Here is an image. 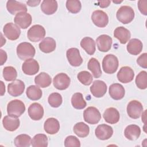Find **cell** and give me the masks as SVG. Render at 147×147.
<instances>
[{"label":"cell","instance_id":"obj_10","mask_svg":"<svg viewBox=\"0 0 147 147\" xmlns=\"http://www.w3.org/2000/svg\"><path fill=\"white\" fill-rule=\"evenodd\" d=\"M71 80L69 77L65 73H60L56 75L53 79L54 87L59 90L67 89L70 84Z\"/></svg>","mask_w":147,"mask_h":147},{"label":"cell","instance_id":"obj_41","mask_svg":"<svg viewBox=\"0 0 147 147\" xmlns=\"http://www.w3.org/2000/svg\"><path fill=\"white\" fill-rule=\"evenodd\" d=\"M66 7L70 13L76 14L80 11L82 5L78 0H68L66 2Z\"/></svg>","mask_w":147,"mask_h":147},{"label":"cell","instance_id":"obj_26","mask_svg":"<svg viewBox=\"0 0 147 147\" xmlns=\"http://www.w3.org/2000/svg\"><path fill=\"white\" fill-rule=\"evenodd\" d=\"M141 134V129L136 125H128L125 129L124 135L125 137L131 141L138 139Z\"/></svg>","mask_w":147,"mask_h":147},{"label":"cell","instance_id":"obj_31","mask_svg":"<svg viewBox=\"0 0 147 147\" xmlns=\"http://www.w3.org/2000/svg\"><path fill=\"white\" fill-rule=\"evenodd\" d=\"M34 83L41 88H46L51 85L52 79L47 73L42 72L35 77Z\"/></svg>","mask_w":147,"mask_h":147},{"label":"cell","instance_id":"obj_22","mask_svg":"<svg viewBox=\"0 0 147 147\" xmlns=\"http://www.w3.org/2000/svg\"><path fill=\"white\" fill-rule=\"evenodd\" d=\"M125 88L119 83H114L109 87V94L114 100H120L124 97Z\"/></svg>","mask_w":147,"mask_h":147},{"label":"cell","instance_id":"obj_25","mask_svg":"<svg viewBox=\"0 0 147 147\" xmlns=\"http://www.w3.org/2000/svg\"><path fill=\"white\" fill-rule=\"evenodd\" d=\"M114 36L117 38L121 44H125L130 39L131 34L127 29L123 26H119L114 30Z\"/></svg>","mask_w":147,"mask_h":147},{"label":"cell","instance_id":"obj_7","mask_svg":"<svg viewBox=\"0 0 147 147\" xmlns=\"http://www.w3.org/2000/svg\"><path fill=\"white\" fill-rule=\"evenodd\" d=\"M143 113V106L141 102L136 100H131L127 106V113L133 119H137L140 117Z\"/></svg>","mask_w":147,"mask_h":147},{"label":"cell","instance_id":"obj_18","mask_svg":"<svg viewBox=\"0 0 147 147\" xmlns=\"http://www.w3.org/2000/svg\"><path fill=\"white\" fill-rule=\"evenodd\" d=\"M96 42L98 50L100 52H106L111 49L113 40L111 37L109 35L102 34L98 37Z\"/></svg>","mask_w":147,"mask_h":147},{"label":"cell","instance_id":"obj_46","mask_svg":"<svg viewBox=\"0 0 147 147\" xmlns=\"http://www.w3.org/2000/svg\"><path fill=\"white\" fill-rule=\"evenodd\" d=\"M0 53H1V65H3V64L7 60V53L3 49H0Z\"/></svg>","mask_w":147,"mask_h":147},{"label":"cell","instance_id":"obj_2","mask_svg":"<svg viewBox=\"0 0 147 147\" xmlns=\"http://www.w3.org/2000/svg\"><path fill=\"white\" fill-rule=\"evenodd\" d=\"M118 58L113 54L106 55L102 61V68L104 72L108 74L115 73L118 67Z\"/></svg>","mask_w":147,"mask_h":147},{"label":"cell","instance_id":"obj_49","mask_svg":"<svg viewBox=\"0 0 147 147\" xmlns=\"http://www.w3.org/2000/svg\"><path fill=\"white\" fill-rule=\"evenodd\" d=\"M1 86H2V88H1V95L2 96L4 93L5 92V87L3 84V83L2 81H1Z\"/></svg>","mask_w":147,"mask_h":147},{"label":"cell","instance_id":"obj_12","mask_svg":"<svg viewBox=\"0 0 147 147\" xmlns=\"http://www.w3.org/2000/svg\"><path fill=\"white\" fill-rule=\"evenodd\" d=\"M113 134V128L106 124L98 125L95 130V134L100 140H106L111 137Z\"/></svg>","mask_w":147,"mask_h":147},{"label":"cell","instance_id":"obj_39","mask_svg":"<svg viewBox=\"0 0 147 147\" xmlns=\"http://www.w3.org/2000/svg\"><path fill=\"white\" fill-rule=\"evenodd\" d=\"M17 76L16 69L11 66L5 67L3 69V77L6 81L15 80Z\"/></svg>","mask_w":147,"mask_h":147},{"label":"cell","instance_id":"obj_20","mask_svg":"<svg viewBox=\"0 0 147 147\" xmlns=\"http://www.w3.org/2000/svg\"><path fill=\"white\" fill-rule=\"evenodd\" d=\"M28 115L34 121L41 119L44 115V109L38 103L31 104L28 108Z\"/></svg>","mask_w":147,"mask_h":147},{"label":"cell","instance_id":"obj_30","mask_svg":"<svg viewBox=\"0 0 147 147\" xmlns=\"http://www.w3.org/2000/svg\"><path fill=\"white\" fill-rule=\"evenodd\" d=\"M81 47L90 55H92L95 52V41L90 37H84L80 41Z\"/></svg>","mask_w":147,"mask_h":147},{"label":"cell","instance_id":"obj_27","mask_svg":"<svg viewBox=\"0 0 147 147\" xmlns=\"http://www.w3.org/2000/svg\"><path fill=\"white\" fill-rule=\"evenodd\" d=\"M143 44L141 40L137 38L131 39L127 45V52L133 55H137L141 53L142 50Z\"/></svg>","mask_w":147,"mask_h":147},{"label":"cell","instance_id":"obj_23","mask_svg":"<svg viewBox=\"0 0 147 147\" xmlns=\"http://www.w3.org/2000/svg\"><path fill=\"white\" fill-rule=\"evenodd\" d=\"M44 130L49 134L57 133L60 129V123L59 121L55 118H49L44 122Z\"/></svg>","mask_w":147,"mask_h":147},{"label":"cell","instance_id":"obj_33","mask_svg":"<svg viewBox=\"0 0 147 147\" xmlns=\"http://www.w3.org/2000/svg\"><path fill=\"white\" fill-rule=\"evenodd\" d=\"M26 94L29 99L32 100H37L41 98L42 92L40 87L37 86L32 85L27 88Z\"/></svg>","mask_w":147,"mask_h":147},{"label":"cell","instance_id":"obj_4","mask_svg":"<svg viewBox=\"0 0 147 147\" xmlns=\"http://www.w3.org/2000/svg\"><path fill=\"white\" fill-rule=\"evenodd\" d=\"M134 15L133 9L129 6H122L116 14L117 20L123 24L131 22L134 18Z\"/></svg>","mask_w":147,"mask_h":147},{"label":"cell","instance_id":"obj_3","mask_svg":"<svg viewBox=\"0 0 147 147\" xmlns=\"http://www.w3.org/2000/svg\"><path fill=\"white\" fill-rule=\"evenodd\" d=\"M25 111V106L22 101L14 99L10 101L7 106V112L9 115L16 118L20 117Z\"/></svg>","mask_w":147,"mask_h":147},{"label":"cell","instance_id":"obj_43","mask_svg":"<svg viewBox=\"0 0 147 147\" xmlns=\"http://www.w3.org/2000/svg\"><path fill=\"white\" fill-rule=\"evenodd\" d=\"M64 146L65 147L76 146L80 147V142L79 140L75 136H69L66 137L64 141Z\"/></svg>","mask_w":147,"mask_h":147},{"label":"cell","instance_id":"obj_37","mask_svg":"<svg viewBox=\"0 0 147 147\" xmlns=\"http://www.w3.org/2000/svg\"><path fill=\"white\" fill-rule=\"evenodd\" d=\"M17 147H29L31 144V137L25 134H21L17 136L14 141Z\"/></svg>","mask_w":147,"mask_h":147},{"label":"cell","instance_id":"obj_35","mask_svg":"<svg viewBox=\"0 0 147 147\" xmlns=\"http://www.w3.org/2000/svg\"><path fill=\"white\" fill-rule=\"evenodd\" d=\"M33 147H47L48 145L47 136L44 134H37L35 135L31 141Z\"/></svg>","mask_w":147,"mask_h":147},{"label":"cell","instance_id":"obj_11","mask_svg":"<svg viewBox=\"0 0 147 147\" xmlns=\"http://www.w3.org/2000/svg\"><path fill=\"white\" fill-rule=\"evenodd\" d=\"M66 56L69 63L72 66L78 67L83 63V59L80 55V52L79 49L76 48L68 49L67 51Z\"/></svg>","mask_w":147,"mask_h":147},{"label":"cell","instance_id":"obj_40","mask_svg":"<svg viewBox=\"0 0 147 147\" xmlns=\"http://www.w3.org/2000/svg\"><path fill=\"white\" fill-rule=\"evenodd\" d=\"M49 104L52 107H59L62 103L63 99L61 95L57 92H53L49 95L48 98Z\"/></svg>","mask_w":147,"mask_h":147},{"label":"cell","instance_id":"obj_36","mask_svg":"<svg viewBox=\"0 0 147 147\" xmlns=\"http://www.w3.org/2000/svg\"><path fill=\"white\" fill-rule=\"evenodd\" d=\"M71 104L76 109H83L86 106V102L84 100L82 93H75L71 98Z\"/></svg>","mask_w":147,"mask_h":147},{"label":"cell","instance_id":"obj_28","mask_svg":"<svg viewBox=\"0 0 147 147\" xmlns=\"http://www.w3.org/2000/svg\"><path fill=\"white\" fill-rule=\"evenodd\" d=\"M56 47V42L52 37H46L39 44L40 49L44 53H48L54 51Z\"/></svg>","mask_w":147,"mask_h":147},{"label":"cell","instance_id":"obj_8","mask_svg":"<svg viewBox=\"0 0 147 147\" xmlns=\"http://www.w3.org/2000/svg\"><path fill=\"white\" fill-rule=\"evenodd\" d=\"M3 32L4 35L10 40H16L18 39L21 34V30L16 24L9 22L5 25Z\"/></svg>","mask_w":147,"mask_h":147},{"label":"cell","instance_id":"obj_16","mask_svg":"<svg viewBox=\"0 0 147 147\" xmlns=\"http://www.w3.org/2000/svg\"><path fill=\"white\" fill-rule=\"evenodd\" d=\"M118 80L123 83H127L133 80L134 72L131 68L125 66L121 68L117 75Z\"/></svg>","mask_w":147,"mask_h":147},{"label":"cell","instance_id":"obj_42","mask_svg":"<svg viewBox=\"0 0 147 147\" xmlns=\"http://www.w3.org/2000/svg\"><path fill=\"white\" fill-rule=\"evenodd\" d=\"M77 78L79 82L85 86H89L91 84L93 80L92 75L86 71L80 72L78 74Z\"/></svg>","mask_w":147,"mask_h":147},{"label":"cell","instance_id":"obj_21","mask_svg":"<svg viewBox=\"0 0 147 147\" xmlns=\"http://www.w3.org/2000/svg\"><path fill=\"white\" fill-rule=\"evenodd\" d=\"M103 117L107 123L115 124L119 121L120 115L117 109L114 107H109L105 111Z\"/></svg>","mask_w":147,"mask_h":147},{"label":"cell","instance_id":"obj_34","mask_svg":"<svg viewBox=\"0 0 147 147\" xmlns=\"http://www.w3.org/2000/svg\"><path fill=\"white\" fill-rule=\"evenodd\" d=\"M73 130L75 134L82 138L87 137L90 133L89 126L82 122L76 123L74 126Z\"/></svg>","mask_w":147,"mask_h":147},{"label":"cell","instance_id":"obj_24","mask_svg":"<svg viewBox=\"0 0 147 147\" xmlns=\"http://www.w3.org/2000/svg\"><path fill=\"white\" fill-rule=\"evenodd\" d=\"M20 123L19 119L10 115L5 116L2 119V123L4 128L10 131L16 130L20 126Z\"/></svg>","mask_w":147,"mask_h":147},{"label":"cell","instance_id":"obj_38","mask_svg":"<svg viewBox=\"0 0 147 147\" xmlns=\"http://www.w3.org/2000/svg\"><path fill=\"white\" fill-rule=\"evenodd\" d=\"M135 82L138 88L141 90L147 87V72L145 71H141L136 76Z\"/></svg>","mask_w":147,"mask_h":147},{"label":"cell","instance_id":"obj_45","mask_svg":"<svg viewBox=\"0 0 147 147\" xmlns=\"http://www.w3.org/2000/svg\"><path fill=\"white\" fill-rule=\"evenodd\" d=\"M146 4H147V1L140 0L138 2V7L139 9V10L142 14L145 16L147 15Z\"/></svg>","mask_w":147,"mask_h":147},{"label":"cell","instance_id":"obj_5","mask_svg":"<svg viewBox=\"0 0 147 147\" xmlns=\"http://www.w3.org/2000/svg\"><path fill=\"white\" fill-rule=\"evenodd\" d=\"M45 30L40 25H34L28 30L27 36L28 39L32 42H38L44 38Z\"/></svg>","mask_w":147,"mask_h":147},{"label":"cell","instance_id":"obj_29","mask_svg":"<svg viewBox=\"0 0 147 147\" xmlns=\"http://www.w3.org/2000/svg\"><path fill=\"white\" fill-rule=\"evenodd\" d=\"M57 2L56 1L44 0L41 5V9L42 11L47 15H51L54 14L57 9Z\"/></svg>","mask_w":147,"mask_h":147},{"label":"cell","instance_id":"obj_47","mask_svg":"<svg viewBox=\"0 0 147 147\" xmlns=\"http://www.w3.org/2000/svg\"><path fill=\"white\" fill-rule=\"evenodd\" d=\"M110 1H101L98 2V5L102 8H105L108 7L110 4Z\"/></svg>","mask_w":147,"mask_h":147},{"label":"cell","instance_id":"obj_6","mask_svg":"<svg viewBox=\"0 0 147 147\" xmlns=\"http://www.w3.org/2000/svg\"><path fill=\"white\" fill-rule=\"evenodd\" d=\"M83 118L85 122L89 124L98 123L101 119L99 111L95 107H88L83 112Z\"/></svg>","mask_w":147,"mask_h":147},{"label":"cell","instance_id":"obj_13","mask_svg":"<svg viewBox=\"0 0 147 147\" xmlns=\"http://www.w3.org/2000/svg\"><path fill=\"white\" fill-rule=\"evenodd\" d=\"M14 21L18 27L25 29L31 25L32 18L29 13L21 12L16 14L14 18Z\"/></svg>","mask_w":147,"mask_h":147},{"label":"cell","instance_id":"obj_48","mask_svg":"<svg viewBox=\"0 0 147 147\" xmlns=\"http://www.w3.org/2000/svg\"><path fill=\"white\" fill-rule=\"evenodd\" d=\"M41 2L40 1H27V4L28 6H31V7H34L37 6Z\"/></svg>","mask_w":147,"mask_h":147},{"label":"cell","instance_id":"obj_17","mask_svg":"<svg viewBox=\"0 0 147 147\" xmlns=\"http://www.w3.org/2000/svg\"><path fill=\"white\" fill-rule=\"evenodd\" d=\"M90 91L94 96L101 98L107 92V85L103 81L95 80L90 87Z\"/></svg>","mask_w":147,"mask_h":147},{"label":"cell","instance_id":"obj_44","mask_svg":"<svg viewBox=\"0 0 147 147\" xmlns=\"http://www.w3.org/2000/svg\"><path fill=\"white\" fill-rule=\"evenodd\" d=\"M137 64L144 68H147V53H144L137 59Z\"/></svg>","mask_w":147,"mask_h":147},{"label":"cell","instance_id":"obj_32","mask_svg":"<svg viewBox=\"0 0 147 147\" xmlns=\"http://www.w3.org/2000/svg\"><path fill=\"white\" fill-rule=\"evenodd\" d=\"M87 67L88 69L92 72L95 78H99L102 75L100 63L95 58L92 57L90 59L87 64Z\"/></svg>","mask_w":147,"mask_h":147},{"label":"cell","instance_id":"obj_19","mask_svg":"<svg viewBox=\"0 0 147 147\" xmlns=\"http://www.w3.org/2000/svg\"><path fill=\"white\" fill-rule=\"evenodd\" d=\"M7 11L11 14H17L21 12H26V5L14 0H9L6 3Z\"/></svg>","mask_w":147,"mask_h":147},{"label":"cell","instance_id":"obj_14","mask_svg":"<svg viewBox=\"0 0 147 147\" xmlns=\"http://www.w3.org/2000/svg\"><path fill=\"white\" fill-rule=\"evenodd\" d=\"M40 69L38 63L33 59H29L25 61L22 65L23 72L28 75H33L37 74Z\"/></svg>","mask_w":147,"mask_h":147},{"label":"cell","instance_id":"obj_15","mask_svg":"<svg viewBox=\"0 0 147 147\" xmlns=\"http://www.w3.org/2000/svg\"><path fill=\"white\" fill-rule=\"evenodd\" d=\"M25 84L19 79L14 80L13 82L9 83L7 86L8 93L12 96H18L21 95L24 91Z\"/></svg>","mask_w":147,"mask_h":147},{"label":"cell","instance_id":"obj_1","mask_svg":"<svg viewBox=\"0 0 147 147\" xmlns=\"http://www.w3.org/2000/svg\"><path fill=\"white\" fill-rule=\"evenodd\" d=\"M35 53L34 47L29 42H21L17 47V54L21 60H26L32 58L34 56Z\"/></svg>","mask_w":147,"mask_h":147},{"label":"cell","instance_id":"obj_9","mask_svg":"<svg viewBox=\"0 0 147 147\" xmlns=\"http://www.w3.org/2000/svg\"><path fill=\"white\" fill-rule=\"evenodd\" d=\"M91 20L94 25L99 28H105L109 23L107 14L105 11L100 10H95L92 13Z\"/></svg>","mask_w":147,"mask_h":147}]
</instances>
